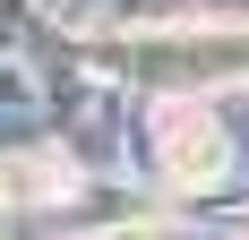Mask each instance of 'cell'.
<instances>
[{
	"instance_id": "6da1fadb",
	"label": "cell",
	"mask_w": 249,
	"mask_h": 240,
	"mask_svg": "<svg viewBox=\"0 0 249 240\" xmlns=\"http://www.w3.org/2000/svg\"><path fill=\"white\" fill-rule=\"evenodd\" d=\"M163 171H172V180H215V171H224L215 112H198V103H163Z\"/></svg>"
}]
</instances>
